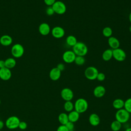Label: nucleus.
Instances as JSON below:
<instances>
[{
	"label": "nucleus",
	"mask_w": 131,
	"mask_h": 131,
	"mask_svg": "<svg viewBox=\"0 0 131 131\" xmlns=\"http://www.w3.org/2000/svg\"><path fill=\"white\" fill-rule=\"evenodd\" d=\"M105 89L102 85H98L96 86L93 91V94L96 98L102 97L105 94Z\"/></svg>",
	"instance_id": "4468645a"
},
{
	"label": "nucleus",
	"mask_w": 131,
	"mask_h": 131,
	"mask_svg": "<svg viewBox=\"0 0 131 131\" xmlns=\"http://www.w3.org/2000/svg\"><path fill=\"white\" fill-rule=\"evenodd\" d=\"M5 67H6L9 69L13 68L16 64V60L13 58H11V57L6 59L5 60Z\"/></svg>",
	"instance_id": "5701e85b"
},
{
	"label": "nucleus",
	"mask_w": 131,
	"mask_h": 131,
	"mask_svg": "<svg viewBox=\"0 0 131 131\" xmlns=\"http://www.w3.org/2000/svg\"><path fill=\"white\" fill-rule=\"evenodd\" d=\"M129 31L131 32V26L129 27Z\"/></svg>",
	"instance_id": "a19ab883"
},
{
	"label": "nucleus",
	"mask_w": 131,
	"mask_h": 131,
	"mask_svg": "<svg viewBox=\"0 0 131 131\" xmlns=\"http://www.w3.org/2000/svg\"><path fill=\"white\" fill-rule=\"evenodd\" d=\"M27 127V124L26 122L25 121H20L19 125H18V127L19 129H21V130H24L26 129Z\"/></svg>",
	"instance_id": "473e14b6"
},
{
	"label": "nucleus",
	"mask_w": 131,
	"mask_h": 131,
	"mask_svg": "<svg viewBox=\"0 0 131 131\" xmlns=\"http://www.w3.org/2000/svg\"><path fill=\"white\" fill-rule=\"evenodd\" d=\"M45 3L48 6H52L56 2V0H43Z\"/></svg>",
	"instance_id": "f704fd0d"
},
{
	"label": "nucleus",
	"mask_w": 131,
	"mask_h": 131,
	"mask_svg": "<svg viewBox=\"0 0 131 131\" xmlns=\"http://www.w3.org/2000/svg\"><path fill=\"white\" fill-rule=\"evenodd\" d=\"M108 43L110 47L113 50L119 48L120 46V42L119 40L117 38L113 36H111L108 38Z\"/></svg>",
	"instance_id": "f3484780"
},
{
	"label": "nucleus",
	"mask_w": 131,
	"mask_h": 131,
	"mask_svg": "<svg viewBox=\"0 0 131 131\" xmlns=\"http://www.w3.org/2000/svg\"><path fill=\"white\" fill-rule=\"evenodd\" d=\"M76 55L73 51L68 50L65 51L62 55L63 61L68 63H70L74 61Z\"/></svg>",
	"instance_id": "9d476101"
},
{
	"label": "nucleus",
	"mask_w": 131,
	"mask_h": 131,
	"mask_svg": "<svg viewBox=\"0 0 131 131\" xmlns=\"http://www.w3.org/2000/svg\"><path fill=\"white\" fill-rule=\"evenodd\" d=\"M61 71L57 68H52L49 73V77L53 81L58 80L61 76Z\"/></svg>",
	"instance_id": "ddd939ff"
},
{
	"label": "nucleus",
	"mask_w": 131,
	"mask_h": 131,
	"mask_svg": "<svg viewBox=\"0 0 131 131\" xmlns=\"http://www.w3.org/2000/svg\"><path fill=\"white\" fill-rule=\"evenodd\" d=\"M60 95L62 99L64 101H71L73 98L74 93L72 90L70 88H65L61 91Z\"/></svg>",
	"instance_id": "1a4fd4ad"
},
{
	"label": "nucleus",
	"mask_w": 131,
	"mask_h": 131,
	"mask_svg": "<svg viewBox=\"0 0 131 131\" xmlns=\"http://www.w3.org/2000/svg\"><path fill=\"white\" fill-rule=\"evenodd\" d=\"M74 62L78 66H82L85 63V58L84 56H76Z\"/></svg>",
	"instance_id": "cd10ccee"
},
{
	"label": "nucleus",
	"mask_w": 131,
	"mask_h": 131,
	"mask_svg": "<svg viewBox=\"0 0 131 131\" xmlns=\"http://www.w3.org/2000/svg\"><path fill=\"white\" fill-rule=\"evenodd\" d=\"M105 78V76L103 73H98L96 79L99 81H103Z\"/></svg>",
	"instance_id": "2f4dec72"
},
{
	"label": "nucleus",
	"mask_w": 131,
	"mask_h": 131,
	"mask_svg": "<svg viewBox=\"0 0 131 131\" xmlns=\"http://www.w3.org/2000/svg\"><path fill=\"white\" fill-rule=\"evenodd\" d=\"M20 122V121L17 117L12 116L7 119L5 122V125L10 129H14L18 127Z\"/></svg>",
	"instance_id": "20e7f679"
},
{
	"label": "nucleus",
	"mask_w": 131,
	"mask_h": 131,
	"mask_svg": "<svg viewBox=\"0 0 131 131\" xmlns=\"http://www.w3.org/2000/svg\"><path fill=\"white\" fill-rule=\"evenodd\" d=\"M5 67V61L3 60H0V69Z\"/></svg>",
	"instance_id": "e433bc0d"
},
{
	"label": "nucleus",
	"mask_w": 131,
	"mask_h": 131,
	"mask_svg": "<svg viewBox=\"0 0 131 131\" xmlns=\"http://www.w3.org/2000/svg\"><path fill=\"white\" fill-rule=\"evenodd\" d=\"M11 52L13 57L19 58L21 57L24 53V48L21 45L16 43L12 46Z\"/></svg>",
	"instance_id": "0eeeda50"
},
{
	"label": "nucleus",
	"mask_w": 131,
	"mask_h": 131,
	"mask_svg": "<svg viewBox=\"0 0 131 131\" xmlns=\"http://www.w3.org/2000/svg\"><path fill=\"white\" fill-rule=\"evenodd\" d=\"M68 115L69 121L73 123H74L77 121L80 117V114L77 112H76L75 110L69 112Z\"/></svg>",
	"instance_id": "6ab92c4d"
},
{
	"label": "nucleus",
	"mask_w": 131,
	"mask_h": 131,
	"mask_svg": "<svg viewBox=\"0 0 131 131\" xmlns=\"http://www.w3.org/2000/svg\"><path fill=\"white\" fill-rule=\"evenodd\" d=\"M63 107L66 112L69 113L73 111V109L74 108V105L71 101H67L64 102Z\"/></svg>",
	"instance_id": "a878e982"
},
{
	"label": "nucleus",
	"mask_w": 131,
	"mask_h": 131,
	"mask_svg": "<svg viewBox=\"0 0 131 131\" xmlns=\"http://www.w3.org/2000/svg\"><path fill=\"white\" fill-rule=\"evenodd\" d=\"M4 126V123L3 121L0 120V130L2 129Z\"/></svg>",
	"instance_id": "4c0bfd02"
},
{
	"label": "nucleus",
	"mask_w": 131,
	"mask_h": 131,
	"mask_svg": "<svg viewBox=\"0 0 131 131\" xmlns=\"http://www.w3.org/2000/svg\"><path fill=\"white\" fill-rule=\"evenodd\" d=\"M38 31L41 35L43 36L47 35L50 33L51 31L50 27L49 25V24H48L47 23H41L39 26Z\"/></svg>",
	"instance_id": "2eb2a0df"
},
{
	"label": "nucleus",
	"mask_w": 131,
	"mask_h": 131,
	"mask_svg": "<svg viewBox=\"0 0 131 131\" xmlns=\"http://www.w3.org/2000/svg\"><path fill=\"white\" fill-rule=\"evenodd\" d=\"M124 108L129 113H131V98L127 99L124 101Z\"/></svg>",
	"instance_id": "c85d7f7f"
},
{
	"label": "nucleus",
	"mask_w": 131,
	"mask_h": 131,
	"mask_svg": "<svg viewBox=\"0 0 131 131\" xmlns=\"http://www.w3.org/2000/svg\"><path fill=\"white\" fill-rule=\"evenodd\" d=\"M112 104L115 109L118 110L124 107V101L120 98H117L113 101Z\"/></svg>",
	"instance_id": "aec40b11"
},
{
	"label": "nucleus",
	"mask_w": 131,
	"mask_h": 131,
	"mask_svg": "<svg viewBox=\"0 0 131 131\" xmlns=\"http://www.w3.org/2000/svg\"><path fill=\"white\" fill-rule=\"evenodd\" d=\"M77 42L76 37L72 35H69L66 38L67 44L71 47H74Z\"/></svg>",
	"instance_id": "b1692460"
},
{
	"label": "nucleus",
	"mask_w": 131,
	"mask_h": 131,
	"mask_svg": "<svg viewBox=\"0 0 131 131\" xmlns=\"http://www.w3.org/2000/svg\"><path fill=\"white\" fill-rule=\"evenodd\" d=\"M52 7L54 12L58 14H63L67 10L66 5L61 1H56L52 6Z\"/></svg>",
	"instance_id": "423d86ee"
},
{
	"label": "nucleus",
	"mask_w": 131,
	"mask_h": 131,
	"mask_svg": "<svg viewBox=\"0 0 131 131\" xmlns=\"http://www.w3.org/2000/svg\"><path fill=\"white\" fill-rule=\"evenodd\" d=\"M56 131H69L66 125H60L57 128Z\"/></svg>",
	"instance_id": "72a5a7b5"
},
{
	"label": "nucleus",
	"mask_w": 131,
	"mask_h": 131,
	"mask_svg": "<svg viewBox=\"0 0 131 131\" xmlns=\"http://www.w3.org/2000/svg\"><path fill=\"white\" fill-rule=\"evenodd\" d=\"M121 127L122 124L116 120L113 121L111 124V128L113 131H119Z\"/></svg>",
	"instance_id": "393cba45"
},
{
	"label": "nucleus",
	"mask_w": 131,
	"mask_h": 131,
	"mask_svg": "<svg viewBox=\"0 0 131 131\" xmlns=\"http://www.w3.org/2000/svg\"><path fill=\"white\" fill-rule=\"evenodd\" d=\"M1 99H0V105H1Z\"/></svg>",
	"instance_id": "79ce46f5"
},
{
	"label": "nucleus",
	"mask_w": 131,
	"mask_h": 131,
	"mask_svg": "<svg viewBox=\"0 0 131 131\" xmlns=\"http://www.w3.org/2000/svg\"><path fill=\"white\" fill-rule=\"evenodd\" d=\"M58 120L61 125H66L69 121L68 119V115L65 113H60L58 117Z\"/></svg>",
	"instance_id": "4be33fe9"
},
{
	"label": "nucleus",
	"mask_w": 131,
	"mask_h": 131,
	"mask_svg": "<svg viewBox=\"0 0 131 131\" xmlns=\"http://www.w3.org/2000/svg\"><path fill=\"white\" fill-rule=\"evenodd\" d=\"M129 21H130V22L131 23V12H130V13L129 15Z\"/></svg>",
	"instance_id": "58836bf2"
},
{
	"label": "nucleus",
	"mask_w": 131,
	"mask_h": 131,
	"mask_svg": "<svg viewBox=\"0 0 131 131\" xmlns=\"http://www.w3.org/2000/svg\"><path fill=\"white\" fill-rule=\"evenodd\" d=\"M130 118V113H129L124 108L118 110L115 114V119L121 124L127 122Z\"/></svg>",
	"instance_id": "7ed1b4c3"
},
{
	"label": "nucleus",
	"mask_w": 131,
	"mask_h": 131,
	"mask_svg": "<svg viewBox=\"0 0 131 131\" xmlns=\"http://www.w3.org/2000/svg\"><path fill=\"white\" fill-rule=\"evenodd\" d=\"M46 14L49 15V16H51L52 15L54 14V13H55L54 10H53V9L52 8V6H49L47 9H46Z\"/></svg>",
	"instance_id": "7c9ffc66"
},
{
	"label": "nucleus",
	"mask_w": 131,
	"mask_h": 131,
	"mask_svg": "<svg viewBox=\"0 0 131 131\" xmlns=\"http://www.w3.org/2000/svg\"><path fill=\"white\" fill-rule=\"evenodd\" d=\"M89 121L91 125L96 126L99 124L100 122V119L99 116L97 114L92 113L89 116Z\"/></svg>",
	"instance_id": "dca6fc26"
},
{
	"label": "nucleus",
	"mask_w": 131,
	"mask_h": 131,
	"mask_svg": "<svg viewBox=\"0 0 131 131\" xmlns=\"http://www.w3.org/2000/svg\"><path fill=\"white\" fill-rule=\"evenodd\" d=\"M12 76V73L10 69L6 67L0 69V78L4 81L9 80Z\"/></svg>",
	"instance_id": "f8f14e48"
},
{
	"label": "nucleus",
	"mask_w": 131,
	"mask_h": 131,
	"mask_svg": "<svg viewBox=\"0 0 131 131\" xmlns=\"http://www.w3.org/2000/svg\"><path fill=\"white\" fill-rule=\"evenodd\" d=\"M66 126L68 128L69 131H74L75 129V126L74 123L69 121L66 125Z\"/></svg>",
	"instance_id": "c756f323"
},
{
	"label": "nucleus",
	"mask_w": 131,
	"mask_h": 131,
	"mask_svg": "<svg viewBox=\"0 0 131 131\" xmlns=\"http://www.w3.org/2000/svg\"><path fill=\"white\" fill-rule=\"evenodd\" d=\"M98 71L96 68L93 66L88 67L84 71L85 77L90 80H93L96 79L98 74Z\"/></svg>",
	"instance_id": "39448f33"
},
{
	"label": "nucleus",
	"mask_w": 131,
	"mask_h": 131,
	"mask_svg": "<svg viewBox=\"0 0 131 131\" xmlns=\"http://www.w3.org/2000/svg\"><path fill=\"white\" fill-rule=\"evenodd\" d=\"M73 51L76 56H84L88 52V48L86 45L82 42H77L73 47Z\"/></svg>",
	"instance_id": "f257e3e1"
},
{
	"label": "nucleus",
	"mask_w": 131,
	"mask_h": 131,
	"mask_svg": "<svg viewBox=\"0 0 131 131\" xmlns=\"http://www.w3.org/2000/svg\"><path fill=\"white\" fill-rule=\"evenodd\" d=\"M125 131H131V127H129V128H127Z\"/></svg>",
	"instance_id": "ea45409f"
},
{
	"label": "nucleus",
	"mask_w": 131,
	"mask_h": 131,
	"mask_svg": "<svg viewBox=\"0 0 131 131\" xmlns=\"http://www.w3.org/2000/svg\"><path fill=\"white\" fill-rule=\"evenodd\" d=\"M113 50V57L118 61H123L126 58V53L122 49L117 48Z\"/></svg>",
	"instance_id": "6e6552de"
},
{
	"label": "nucleus",
	"mask_w": 131,
	"mask_h": 131,
	"mask_svg": "<svg viewBox=\"0 0 131 131\" xmlns=\"http://www.w3.org/2000/svg\"><path fill=\"white\" fill-rule=\"evenodd\" d=\"M64 65L63 64V63H59V64H57V68L61 72V71H63L64 70Z\"/></svg>",
	"instance_id": "c9c22d12"
},
{
	"label": "nucleus",
	"mask_w": 131,
	"mask_h": 131,
	"mask_svg": "<svg viewBox=\"0 0 131 131\" xmlns=\"http://www.w3.org/2000/svg\"><path fill=\"white\" fill-rule=\"evenodd\" d=\"M12 37L8 35H4L0 38V43L4 46H10L12 43Z\"/></svg>",
	"instance_id": "a211bd4d"
},
{
	"label": "nucleus",
	"mask_w": 131,
	"mask_h": 131,
	"mask_svg": "<svg viewBox=\"0 0 131 131\" xmlns=\"http://www.w3.org/2000/svg\"><path fill=\"white\" fill-rule=\"evenodd\" d=\"M102 57L103 60L107 61L110 60L113 57V50L112 49H106L102 53Z\"/></svg>",
	"instance_id": "412c9836"
},
{
	"label": "nucleus",
	"mask_w": 131,
	"mask_h": 131,
	"mask_svg": "<svg viewBox=\"0 0 131 131\" xmlns=\"http://www.w3.org/2000/svg\"><path fill=\"white\" fill-rule=\"evenodd\" d=\"M102 34L104 36L109 38L112 36V35L113 34L112 29L109 27H106L103 29Z\"/></svg>",
	"instance_id": "bb28decb"
},
{
	"label": "nucleus",
	"mask_w": 131,
	"mask_h": 131,
	"mask_svg": "<svg viewBox=\"0 0 131 131\" xmlns=\"http://www.w3.org/2000/svg\"><path fill=\"white\" fill-rule=\"evenodd\" d=\"M74 105L75 110L79 114L85 112L88 108V102L82 98L77 99Z\"/></svg>",
	"instance_id": "f03ea898"
},
{
	"label": "nucleus",
	"mask_w": 131,
	"mask_h": 131,
	"mask_svg": "<svg viewBox=\"0 0 131 131\" xmlns=\"http://www.w3.org/2000/svg\"><path fill=\"white\" fill-rule=\"evenodd\" d=\"M52 36L56 38H62L65 34V31L63 28L59 26L54 27L51 31Z\"/></svg>",
	"instance_id": "9b49d317"
}]
</instances>
